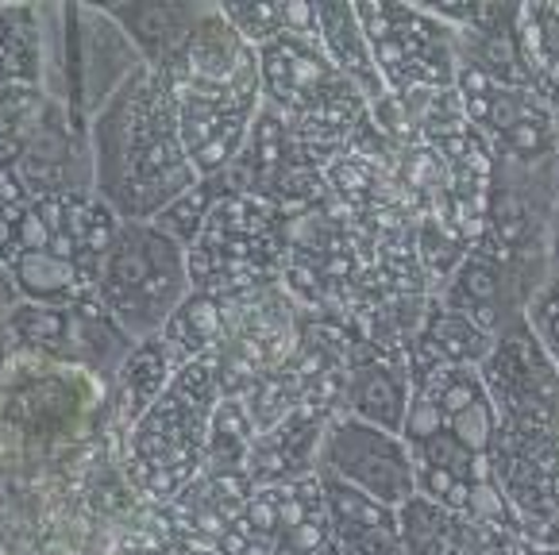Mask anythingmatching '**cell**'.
<instances>
[{
  "mask_svg": "<svg viewBox=\"0 0 559 555\" xmlns=\"http://www.w3.org/2000/svg\"><path fill=\"white\" fill-rule=\"evenodd\" d=\"M525 324L533 328V335L559 370V274H548V282L536 290V297L525 309Z\"/></svg>",
  "mask_w": 559,
  "mask_h": 555,
  "instance_id": "obj_30",
  "label": "cell"
},
{
  "mask_svg": "<svg viewBox=\"0 0 559 555\" xmlns=\"http://www.w3.org/2000/svg\"><path fill=\"white\" fill-rule=\"evenodd\" d=\"M317 35H321V47L332 58V66L362 93V101L374 113L390 93L367 43V32L355 16V4H317Z\"/></svg>",
  "mask_w": 559,
  "mask_h": 555,
  "instance_id": "obj_21",
  "label": "cell"
},
{
  "mask_svg": "<svg viewBox=\"0 0 559 555\" xmlns=\"http://www.w3.org/2000/svg\"><path fill=\"white\" fill-rule=\"evenodd\" d=\"M409 401H413L409 355H390L362 343L344 382V413L402 436Z\"/></svg>",
  "mask_w": 559,
  "mask_h": 555,
  "instance_id": "obj_17",
  "label": "cell"
},
{
  "mask_svg": "<svg viewBox=\"0 0 559 555\" xmlns=\"http://www.w3.org/2000/svg\"><path fill=\"white\" fill-rule=\"evenodd\" d=\"M135 340L100 309L85 305H27L12 312V352L27 359L55 363L93 375L97 382H112L120 363L132 355Z\"/></svg>",
  "mask_w": 559,
  "mask_h": 555,
  "instance_id": "obj_9",
  "label": "cell"
},
{
  "mask_svg": "<svg viewBox=\"0 0 559 555\" xmlns=\"http://www.w3.org/2000/svg\"><path fill=\"white\" fill-rule=\"evenodd\" d=\"M140 70H147L135 43L105 9L74 4V108L93 120Z\"/></svg>",
  "mask_w": 559,
  "mask_h": 555,
  "instance_id": "obj_15",
  "label": "cell"
},
{
  "mask_svg": "<svg viewBox=\"0 0 559 555\" xmlns=\"http://www.w3.org/2000/svg\"><path fill=\"white\" fill-rule=\"evenodd\" d=\"M486 555H540V547H536L533 540L521 536V532L502 529V532H498V540H493L490 552H486Z\"/></svg>",
  "mask_w": 559,
  "mask_h": 555,
  "instance_id": "obj_32",
  "label": "cell"
},
{
  "mask_svg": "<svg viewBox=\"0 0 559 555\" xmlns=\"http://www.w3.org/2000/svg\"><path fill=\"white\" fill-rule=\"evenodd\" d=\"M289 259V216L247 193H224L190 247V282L201 294L282 282Z\"/></svg>",
  "mask_w": 559,
  "mask_h": 555,
  "instance_id": "obj_6",
  "label": "cell"
},
{
  "mask_svg": "<svg viewBox=\"0 0 559 555\" xmlns=\"http://www.w3.org/2000/svg\"><path fill=\"white\" fill-rule=\"evenodd\" d=\"M93 193L120 224H151L201 181L178 128L166 82L140 70L90 120Z\"/></svg>",
  "mask_w": 559,
  "mask_h": 555,
  "instance_id": "obj_1",
  "label": "cell"
},
{
  "mask_svg": "<svg viewBox=\"0 0 559 555\" xmlns=\"http://www.w3.org/2000/svg\"><path fill=\"white\" fill-rule=\"evenodd\" d=\"M120 221L97 193L32 197L20 221L9 274L27 305L97 302L105 255Z\"/></svg>",
  "mask_w": 559,
  "mask_h": 555,
  "instance_id": "obj_2",
  "label": "cell"
},
{
  "mask_svg": "<svg viewBox=\"0 0 559 555\" xmlns=\"http://www.w3.org/2000/svg\"><path fill=\"white\" fill-rule=\"evenodd\" d=\"M478 375L498 416V436H559V370L525 320L493 340Z\"/></svg>",
  "mask_w": 559,
  "mask_h": 555,
  "instance_id": "obj_10",
  "label": "cell"
},
{
  "mask_svg": "<svg viewBox=\"0 0 559 555\" xmlns=\"http://www.w3.org/2000/svg\"><path fill=\"white\" fill-rule=\"evenodd\" d=\"M452 509L437 506V501L420 498V494H413L405 506H397V529H402V544L409 555H437L440 544L448 540V532H452L455 524Z\"/></svg>",
  "mask_w": 559,
  "mask_h": 555,
  "instance_id": "obj_28",
  "label": "cell"
},
{
  "mask_svg": "<svg viewBox=\"0 0 559 555\" xmlns=\"http://www.w3.org/2000/svg\"><path fill=\"white\" fill-rule=\"evenodd\" d=\"M174 370H178V363H174L163 335L140 340L132 347V355L120 363L116 378L108 382V448H112V459L120 456V444H123V436H128V428H132L135 421L155 405L158 393L166 390Z\"/></svg>",
  "mask_w": 559,
  "mask_h": 555,
  "instance_id": "obj_18",
  "label": "cell"
},
{
  "mask_svg": "<svg viewBox=\"0 0 559 555\" xmlns=\"http://www.w3.org/2000/svg\"><path fill=\"white\" fill-rule=\"evenodd\" d=\"M317 479H321L324 491L332 540L347 555H409L402 544V529H397V509L352 491L332 474L317 471Z\"/></svg>",
  "mask_w": 559,
  "mask_h": 555,
  "instance_id": "obj_19",
  "label": "cell"
},
{
  "mask_svg": "<svg viewBox=\"0 0 559 555\" xmlns=\"http://www.w3.org/2000/svg\"><path fill=\"white\" fill-rule=\"evenodd\" d=\"M16 305H20L16 282H12L9 267L0 262V382H4L12 359H16V352H12V312H16Z\"/></svg>",
  "mask_w": 559,
  "mask_h": 555,
  "instance_id": "obj_31",
  "label": "cell"
},
{
  "mask_svg": "<svg viewBox=\"0 0 559 555\" xmlns=\"http://www.w3.org/2000/svg\"><path fill=\"white\" fill-rule=\"evenodd\" d=\"M224 193H231L228 181H224V174H216V178H201L190 193H181L178 201H174L163 216H155L151 224L163 228L166 236L178 239V244L190 251L193 239H198V232H201V224L209 221V213H213L216 201H221Z\"/></svg>",
  "mask_w": 559,
  "mask_h": 555,
  "instance_id": "obj_27",
  "label": "cell"
},
{
  "mask_svg": "<svg viewBox=\"0 0 559 555\" xmlns=\"http://www.w3.org/2000/svg\"><path fill=\"white\" fill-rule=\"evenodd\" d=\"M100 9L128 32L143 62L158 70L201 24L209 4H100Z\"/></svg>",
  "mask_w": 559,
  "mask_h": 555,
  "instance_id": "obj_23",
  "label": "cell"
},
{
  "mask_svg": "<svg viewBox=\"0 0 559 555\" xmlns=\"http://www.w3.org/2000/svg\"><path fill=\"white\" fill-rule=\"evenodd\" d=\"M221 398L216 352L201 355L174 370L155 405L128 428L116 463L143 506H166L205 471L209 428Z\"/></svg>",
  "mask_w": 559,
  "mask_h": 555,
  "instance_id": "obj_3",
  "label": "cell"
},
{
  "mask_svg": "<svg viewBox=\"0 0 559 555\" xmlns=\"http://www.w3.org/2000/svg\"><path fill=\"white\" fill-rule=\"evenodd\" d=\"M332 544L329 509L317 474L259 486L224 540V555H321Z\"/></svg>",
  "mask_w": 559,
  "mask_h": 555,
  "instance_id": "obj_12",
  "label": "cell"
},
{
  "mask_svg": "<svg viewBox=\"0 0 559 555\" xmlns=\"http://www.w3.org/2000/svg\"><path fill=\"white\" fill-rule=\"evenodd\" d=\"M0 85H43V20L32 4L0 9Z\"/></svg>",
  "mask_w": 559,
  "mask_h": 555,
  "instance_id": "obj_24",
  "label": "cell"
},
{
  "mask_svg": "<svg viewBox=\"0 0 559 555\" xmlns=\"http://www.w3.org/2000/svg\"><path fill=\"white\" fill-rule=\"evenodd\" d=\"M540 547H544V552H559V517H556V524H551V529L544 532Z\"/></svg>",
  "mask_w": 559,
  "mask_h": 555,
  "instance_id": "obj_34",
  "label": "cell"
},
{
  "mask_svg": "<svg viewBox=\"0 0 559 555\" xmlns=\"http://www.w3.org/2000/svg\"><path fill=\"white\" fill-rule=\"evenodd\" d=\"M324 428H329L324 416L294 409L274 428L259 433L255 448H251L243 467L251 474V482H255V491L259 486H278V482H297L305 474H317Z\"/></svg>",
  "mask_w": 559,
  "mask_h": 555,
  "instance_id": "obj_20",
  "label": "cell"
},
{
  "mask_svg": "<svg viewBox=\"0 0 559 555\" xmlns=\"http://www.w3.org/2000/svg\"><path fill=\"white\" fill-rule=\"evenodd\" d=\"M231 193H247L297 216L329 197V178L305 143L286 128L278 113L259 108L255 123L247 131V143L239 147L236 163L224 170Z\"/></svg>",
  "mask_w": 559,
  "mask_h": 555,
  "instance_id": "obj_11",
  "label": "cell"
},
{
  "mask_svg": "<svg viewBox=\"0 0 559 555\" xmlns=\"http://www.w3.org/2000/svg\"><path fill=\"white\" fill-rule=\"evenodd\" d=\"M221 332H224L221 294H201V290H193V294L178 305V312L166 320V328L158 335H163V343L170 347L174 363L186 367V363L201 359V355H213L216 347H221Z\"/></svg>",
  "mask_w": 559,
  "mask_h": 555,
  "instance_id": "obj_25",
  "label": "cell"
},
{
  "mask_svg": "<svg viewBox=\"0 0 559 555\" xmlns=\"http://www.w3.org/2000/svg\"><path fill=\"white\" fill-rule=\"evenodd\" d=\"M32 193L24 189V181L0 163V262L9 267L12 251H16V236H20V221H24Z\"/></svg>",
  "mask_w": 559,
  "mask_h": 555,
  "instance_id": "obj_29",
  "label": "cell"
},
{
  "mask_svg": "<svg viewBox=\"0 0 559 555\" xmlns=\"http://www.w3.org/2000/svg\"><path fill=\"white\" fill-rule=\"evenodd\" d=\"M255 50L259 74H263V105L278 113L286 128L305 143V151L329 170L370 120V105L332 66L321 35L282 27Z\"/></svg>",
  "mask_w": 559,
  "mask_h": 555,
  "instance_id": "obj_4",
  "label": "cell"
},
{
  "mask_svg": "<svg viewBox=\"0 0 559 555\" xmlns=\"http://www.w3.org/2000/svg\"><path fill=\"white\" fill-rule=\"evenodd\" d=\"M317 471L332 474L352 491L397 509L417 494L409 448L397 433L374 428L352 413H336L324 428Z\"/></svg>",
  "mask_w": 559,
  "mask_h": 555,
  "instance_id": "obj_13",
  "label": "cell"
},
{
  "mask_svg": "<svg viewBox=\"0 0 559 555\" xmlns=\"http://www.w3.org/2000/svg\"><path fill=\"white\" fill-rule=\"evenodd\" d=\"M355 16L367 32L379 74L394 101L455 90L460 47L448 20L417 4H355Z\"/></svg>",
  "mask_w": 559,
  "mask_h": 555,
  "instance_id": "obj_7",
  "label": "cell"
},
{
  "mask_svg": "<svg viewBox=\"0 0 559 555\" xmlns=\"http://www.w3.org/2000/svg\"><path fill=\"white\" fill-rule=\"evenodd\" d=\"M251 498H255V482L243 467H205L178 498L158 509L181 544L224 547Z\"/></svg>",
  "mask_w": 559,
  "mask_h": 555,
  "instance_id": "obj_16",
  "label": "cell"
},
{
  "mask_svg": "<svg viewBox=\"0 0 559 555\" xmlns=\"http://www.w3.org/2000/svg\"><path fill=\"white\" fill-rule=\"evenodd\" d=\"M493 340L475 328L467 317L444 309V305L432 297L425 312V324H420L417 340L409 347V370L420 375V370L432 367H478V363L490 355Z\"/></svg>",
  "mask_w": 559,
  "mask_h": 555,
  "instance_id": "obj_22",
  "label": "cell"
},
{
  "mask_svg": "<svg viewBox=\"0 0 559 555\" xmlns=\"http://www.w3.org/2000/svg\"><path fill=\"white\" fill-rule=\"evenodd\" d=\"M259 433L247 416L239 398H221L209 428V463L205 467H247V456L255 448Z\"/></svg>",
  "mask_w": 559,
  "mask_h": 555,
  "instance_id": "obj_26",
  "label": "cell"
},
{
  "mask_svg": "<svg viewBox=\"0 0 559 555\" xmlns=\"http://www.w3.org/2000/svg\"><path fill=\"white\" fill-rule=\"evenodd\" d=\"M178 555H224L221 547H198V544H181Z\"/></svg>",
  "mask_w": 559,
  "mask_h": 555,
  "instance_id": "obj_35",
  "label": "cell"
},
{
  "mask_svg": "<svg viewBox=\"0 0 559 555\" xmlns=\"http://www.w3.org/2000/svg\"><path fill=\"white\" fill-rule=\"evenodd\" d=\"M174 105L263 108L259 50L228 24L221 4H209L201 24L155 70Z\"/></svg>",
  "mask_w": 559,
  "mask_h": 555,
  "instance_id": "obj_8",
  "label": "cell"
},
{
  "mask_svg": "<svg viewBox=\"0 0 559 555\" xmlns=\"http://www.w3.org/2000/svg\"><path fill=\"white\" fill-rule=\"evenodd\" d=\"M193 294L190 251L155 224H120L105 255L97 305L132 335L151 340Z\"/></svg>",
  "mask_w": 559,
  "mask_h": 555,
  "instance_id": "obj_5",
  "label": "cell"
},
{
  "mask_svg": "<svg viewBox=\"0 0 559 555\" xmlns=\"http://www.w3.org/2000/svg\"><path fill=\"white\" fill-rule=\"evenodd\" d=\"M544 282H548L544 270L521 267V262L502 259V255L475 244L432 297L444 309L460 312L475 328H483L490 340H498L502 332H510L513 324L525 320L528 302H533Z\"/></svg>",
  "mask_w": 559,
  "mask_h": 555,
  "instance_id": "obj_14",
  "label": "cell"
},
{
  "mask_svg": "<svg viewBox=\"0 0 559 555\" xmlns=\"http://www.w3.org/2000/svg\"><path fill=\"white\" fill-rule=\"evenodd\" d=\"M548 262H551V274H559V204L556 213H551V228H548Z\"/></svg>",
  "mask_w": 559,
  "mask_h": 555,
  "instance_id": "obj_33",
  "label": "cell"
}]
</instances>
